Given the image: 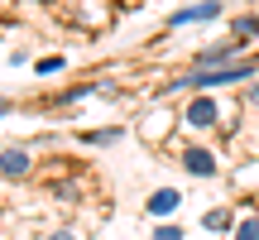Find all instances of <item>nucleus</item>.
<instances>
[{
	"label": "nucleus",
	"mask_w": 259,
	"mask_h": 240,
	"mask_svg": "<svg viewBox=\"0 0 259 240\" xmlns=\"http://www.w3.org/2000/svg\"><path fill=\"white\" fill-rule=\"evenodd\" d=\"M187 120H192V125H216V101H206V96L192 101L187 106Z\"/></svg>",
	"instance_id": "nucleus-4"
},
{
	"label": "nucleus",
	"mask_w": 259,
	"mask_h": 240,
	"mask_svg": "<svg viewBox=\"0 0 259 240\" xmlns=\"http://www.w3.org/2000/svg\"><path fill=\"white\" fill-rule=\"evenodd\" d=\"M178 202H183V197H178L173 187H163V192H154V197H149V212H154V216H163V212H173Z\"/></svg>",
	"instance_id": "nucleus-5"
},
{
	"label": "nucleus",
	"mask_w": 259,
	"mask_h": 240,
	"mask_svg": "<svg viewBox=\"0 0 259 240\" xmlns=\"http://www.w3.org/2000/svg\"><path fill=\"white\" fill-rule=\"evenodd\" d=\"M235 240H259V221H245V226H240V235H235Z\"/></svg>",
	"instance_id": "nucleus-8"
},
{
	"label": "nucleus",
	"mask_w": 259,
	"mask_h": 240,
	"mask_svg": "<svg viewBox=\"0 0 259 240\" xmlns=\"http://www.w3.org/2000/svg\"><path fill=\"white\" fill-rule=\"evenodd\" d=\"M58 67H67V63H63V58H44V63H38V72H44V77H48V72H58Z\"/></svg>",
	"instance_id": "nucleus-9"
},
{
	"label": "nucleus",
	"mask_w": 259,
	"mask_h": 240,
	"mask_svg": "<svg viewBox=\"0 0 259 240\" xmlns=\"http://www.w3.org/2000/svg\"><path fill=\"white\" fill-rule=\"evenodd\" d=\"M183 168H187V173H216V154H206V149H187Z\"/></svg>",
	"instance_id": "nucleus-3"
},
{
	"label": "nucleus",
	"mask_w": 259,
	"mask_h": 240,
	"mask_svg": "<svg viewBox=\"0 0 259 240\" xmlns=\"http://www.w3.org/2000/svg\"><path fill=\"white\" fill-rule=\"evenodd\" d=\"M53 240H77V235H53Z\"/></svg>",
	"instance_id": "nucleus-12"
},
{
	"label": "nucleus",
	"mask_w": 259,
	"mask_h": 240,
	"mask_svg": "<svg viewBox=\"0 0 259 240\" xmlns=\"http://www.w3.org/2000/svg\"><path fill=\"white\" fill-rule=\"evenodd\" d=\"M158 240H183V231L178 226H158Z\"/></svg>",
	"instance_id": "nucleus-10"
},
{
	"label": "nucleus",
	"mask_w": 259,
	"mask_h": 240,
	"mask_svg": "<svg viewBox=\"0 0 259 240\" xmlns=\"http://www.w3.org/2000/svg\"><path fill=\"white\" fill-rule=\"evenodd\" d=\"M231 226V212H206V231H226Z\"/></svg>",
	"instance_id": "nucleus-7"
},
{
	"label": "nucleus",
	"mask_w": 259,
	"mask_h": 240,
	"mask_svg": "<svg viewBox=\"0 0 259 240\" xmlns=\"http://www.w3.org/2000/svg\"><path fill=\"white\" fill-rule=\"evenodd\" d=\"M221 15V5H216V0H202V5H187V10H178L173 19H168V24H192V19H216Z\"/></svg>",
	"instance_id": "nucleus-1"
},
{
	"label": "nucleus",
	"mask_w": 259,
	"mask_h": 240,
	"mask_svg": "<svg viewBox=\"0 0 259 240\" xmlns=\"http://www.w3.org/2000/svg\"><path fill=\"white\" fill-rule=\"evenodd\" d=\"M250 101H259V87H254V92H250Z\"/></svg>",
	"instance_id": "nucleus-11"
},
{
	"label": "nucleus",
	"mask_w": 259,
	"mask_h": 240,
	"mask_svg": "<svg viewBox=\"0 0 259 240\" xmlns=\"http://www.w3.org/2000/svg\"><path fill=\"white\" fill-rule=\"evenodd\" d=\"M0 173L5 178H24L29 173V154L24 149H5V154H0Z\"/></svg>",
	"instance_id": "nucleus-2"
},
{
	"label": "nucleus",
	"mask_w": 259,
	"mask_h": 240,
	"mask_svg": "<svg viewBox=\"0 0 259 240\" xmlns=\"http://www.w3.org/2000/svg\"><path fill=\"white\" fill-rule=\"evenodd\" d=\"M259 34V15H245V19H235V38H240V44H245V38H254Z\"/></svg>",
	"instance_id": "nucleus-6"
}]
</instances>
